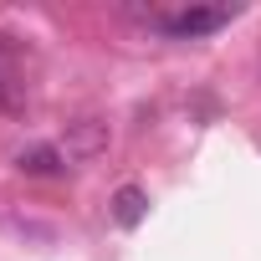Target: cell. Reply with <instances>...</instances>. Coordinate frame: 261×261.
<instances>
[{"instance_id": "obj_1", "label": "cell", "mask_w": 261, "mask_h": 261, "mask_svg": "<svg viewBox=\"0 0 261 261\" xmlns=\"http://www.w3.org/2000/svg\"><path fill=\"white\" fill-rule=\"evenodd\" d=\"M230 21H236L230 6H185V11H164L159 16V31L174 36V41H200V36L230 26Z\"/></svg>"}, {"instance_id": "obj_3", "label": "cell", "mask_w": 261, "mask_h": 261, "mask_svg": "<svg viewBox=\"0 0 261 261\" xmlns=\"http://www.w3.org/2000/svg\"><path fill=\"white\" fill-rule=\"evenodd\" d=\"M62 149L57 144H36V149H21V159H16V169L21 174H36V179H46V174H62Z\"/></svg>"}, {"instance_id": "obj_4", "label": "cell", "mask_w": 261, "mask_h": 261, "mask_svg": "<svg viewBox=\"0 0 261 261\" xmlns=\"http://www.w3.org/2000/svg\"><path fill=\"white\" fill-rule=\"evenodd\" d=\"M144 205H149V195H144L139 185H123V190L113 195V220H118L123 230H134V225L144 220Z\"/></svg>"}, {"instance_id": "obj_2", "label": "cell", "mask_w": 261, "mask_h": 261, "mask_svg": "<svg viewBox=\"0 0 261 261\" xmlns=\"http://www.w3.org/2000/svg\"><path fill=\"white\" fill-rule=\"evenodd\" d=\"M108 144H113V134H108L102 118H77V123H67L62 159H72V164H92L97 154H108Z\"/></svg>"}]
</instances>
